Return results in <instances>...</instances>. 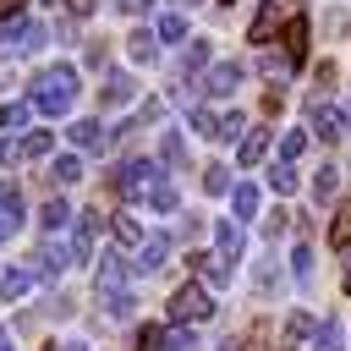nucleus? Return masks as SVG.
I'll return each mask as SVG.
<instances>
[{"instance_id":"25","label":"nucleus","mask_w":351,"mask_h":351,"mask_svg":"<svg viewBox=\"0 0 351 351\" xmlns=\"http://www.w3.org/2000/svg\"><path fill=\"white\" fill-rule=\"evenodd\" d=\"M66 219H71V208H66L60 197H49V203L38 208V230H49V236H55V230H66Z\"/></svg>"},{"instance_id":"50","label":"nucleus","mask_w":351,"mask_h":351,"mask_svg":"<svg viewBox=\"0 0 351 351\" xmlns=\"http://www.w3.org/2000/svg\"><path fill=\"white\" fill-rule=\"evenodd\" d=\"M219 351H241V340H236V335H225V340H219Z\"/></svg>"},{"instance_id":"45","label":"nucleus","mask_w":351,"mask_h":351,"mask_svg":"<svg viewBox=\"0 0 351 351\" xmlns=\"http://www.w3.org/2000/svg\"><path fill=\"white\" fill-rule=\"evenodd\" d=\"M280 104H285V93H280V88H269V93H263V115H280Z\"/></svg>"},{"instance_id":"19","label":"nucleus","mask_w":351,"mask_h":351,"mask_svg":"<svg viewBox=\"0 0 351 351\" xmlns=\"http://www.w3.org/2000/svg\"><path fill=\"white\" fill-rule=\"evenodd\" d=\"M159 165L186 170V143H181V132H159Z\"/></svg>"},{"instance_id":"48","label":"nucleus","mask_w":351,"mask_h":351,"mask_svg":"<svg viewBox=\"0 0 351 351\" xmlns=\"http://www.w3.org/2000/svg\"><path fill=\"white\" fill-rule=\"evenodd\" d=\"M11 16H22V0H0V22H11Z\"/></svg>"},{"instance_id":"2","label":"nucleus","mask_w":351,"mask_h":351,"mask_svg":"<svg viewBox=\"0 0 351 351\" xmlns=\"http://www.w3.org/2000/svg\"><path fill=\"white\" fill-rule=\"evenodd\" d=\"M44 38H49V27H44V22H27V16H11V22H0V60H16V55H33V49H44Z\"/></svg>"},{"instance_id":"5","label":"nucleus","mask_w":351,"mask_h":351,"mask_svg":"<svg viewBox=\"0 0 351 351\" xmlns=\"http://www.w3.org/2000/svg\"><path fill=\"white\" fill-rule=\"evenodd\" d=\"M307 132H318L324 143H340L351 132V104H329V99H313L307 104Z\"/></svg>"},{"instance_id":"7","label":"nucleus","mask_w":351,"mask_h":351,"mask_svg":"<svg viewBox=\"0 0 351 351\" xmlns=\"http://www.w3.org/2000/svg\"><path fill=\"white\" fill-rule=\"evenodd\" d=\"M307 33H313V27H307V16H302V11L280 22V55H285V66H291V71H296V66H307Z\"/></svg>"},{"instance_id":"49","label":"nucleus","mask_w":351,"mask_h":351,"mask_svg":"<svg viewBox=\"0 0 351 351\" xmlns=\"http://www.w3.org/2000/svg\"><path fill=\"white\" fill-rule=\"evenodd\" d=\"M16 225H22V219H5V214H0V247H5V236H11Z\"/></svg>"},{"instance_id":"21","label":"nucleus","mask_w":351,"mask_h":351,"mask_svg":"<svg viewBox=\"0 0 351 351\" xmlns=\"http://www.w3.org/2000/svg\"><path fill=\"white\" fill-rule=\"evenodd\" d=\"M192 71H208V38H186V49H181V77H192Z\"/></svg>"},{"instance_id":"24","label":"nucleus","mask_w":351,"mask_h":351,"mask_svg":"<svg viewBox=\"0 0 351 351\" xmlns=\"http://www.w3.org/2000/svg\"><path fill=\"white\" fill-rule=\"evenodd\" d=\"M143 203H148V208H154V214H176V203H181V197H176V186H170V181H165V176H159V181H154V192H148V197H143Z\"/></svg>"},{"instance_id":"14","label":"nucleus","mask_w":351,"mask_h":351,"mask_svg":"<svg viewBox=\"0 0 351 351\" xmlns=\"http://www.w3.org/2000/svg\"><path fill=\"white\" fill-rule=\"evenodd\" d=\"M186 263H192V274H197V285H203V291H219V285L230 280V269H225L219 258H208V252H192Z\"/></svg>"},{"instance_id":"34","label":"nucleus","mask_w":351,"mask_h":351,"mask_svg":"<svg viewBox=\"0 0 351 351\" xmlns=\"http://www.w3.org/2000/svg\"><path fill=\"white\" fill-rule=\"evenodd\" d=\"M99 307H104L110 318H132L137 302H132V291H110V296H99Z\"/></svg>"},{"instance_id":"18","label":"nucleus","mask_w":351,"mask_h":351,"mask_svg":"<svg viewBox=\"0 0 351 351\" xmlns=\"http://www.w3.org/2000/svg\"><path fill=\"white\" fill-rule=\"evenodd\" d=\"M329 247H335V252H346V247H351V197L329 214Z\"/></svg>"},{"instance_id":"41","label":"nucleus","mask_w":351,"mask_h":351,"mask_svg":"<svg viewBox=\"0 0 351 351\" xmlns=\"http://www.w3.org/2000/svg\"><path fill=\"white\" fill-rule=\"evenodd\" d=\"M16 159H22V137H11V132H5V137H0V170H11Z\"/></svg>"},{"instance_id":"20","label":"nucleus","mask_w":351,"mask_h":351,"mask_svg":"<svg viewBox=\"0 0 351 351\" xmlns=\"http://www.w3.org/2000/svg\"><path fill=\"white\" fill-rule=\"evenodd\" d=\"M263 154H269V132H263V126L241 132V148H236V159H241V165H258Z\"/></svg>"},{"instance_id":"10","label":"nucleus","mask_w":351,"mask_h":351,"mask_svg":"<svg viewBox=\"0 0 351 351\" xmlns=\"http://www.w3.org/2000/svg\"><path fill=\"white\" fill-rule=\"evenodd\" d=\"M66 137H71V148H82V154H99V148H110V132H104V121H93V115L71 121V126H66Z\"/></svg>"},{"instance_id":"9","label":"nucleus","mask_w":351,"mask_h":351,"mask_svg":"<svg viewBox=\"0 0 351 351\" xmlns=\"http://www.w3.org/2000/svg\"><path fill=\"white\" fill-rule=\"evenodd\" d=\"M236 88H241V60H214V66L203 71V93L225 99V93H236Z\"/></svg>"},{"instance_id":"11","label":"nucleus","mask_w":351,"mask_h":351,"mask_svg":"<svg viewBox=\"0 0 351 351\" xmlns=\"http://www.w3.org/2000/svg\"><path fill=\"white\" fill-rule=\"evenodd\" d=\"M132 99H137L132 71H110V77H104V88H99V104H104V110H121V104H132Z\"/></svg>"},{"instance_id":"1","label":"nucleus","mask_w":351,"mask_h":351,"mask_svg":"<svg viewBox=\"0 0 351 351\" xmlns=\"http://www.w3.org/2000/svg\"><path fill=\"white\" fill-rule=\"evenodd\" d=\"M71 104H77V66H66V60L44 66V71H38V82H33L27 110L55 121V115H71Z\"/></svg>"},{"instance_id":"43","label":"nucleus","mask_w":351,"mask_h":351,"mask_svg":"<svg viewBox=\"0 0 351 351\" xmlns=\"http://www.w3.org/2000/svg\"><path fill=\"white\" fill-rule=\"evenodd\" d=\"M335 77H340V71H335V60H318V71H313V82H318V93H324V88H335Z\"/></svg>"},{"instance_id":"17","label":"nucleus","mask_w":351,"mask_h":351,"mask_svg":"<svg viewBox=\"0 0 351 351\" xmlns=\"http://www.w3.org/2000/svg\"><path fill=\"white\" fill-rule=\"evenodd\" d=\"M258 203H263V192H258L252 181H236V186H230V214H236V219H258Z\"/></svg>"},{"instance_id":"39","label":"nucleus","mask_w":351,"mask_h":351,"mask_svg":"<svg viewBox=\"0 0 351 351\" xmlns=\"http://www.w3.org/2000/svg\"><path fill=\"white\" fill-rule=\"evenodd\" d=\"M165 346V324H143L137 329V351H159Z\"/></svg>"},{"instance_id":"15","label":"nucleus","mask_w":351,"mask_h":351,"mask_svg":"<svg viewBox=\"0 0 351 351\" xmlns=\"http://www.w3.org/2000/svg\"><path fill=\"white\" fill-rule=\"evenodd\" d=\"M280 22H285L280 0H263V5H258V16H252V27H247V38H252V44H269V33H274Z\"/></svg>"},{"instance_id":"6","label":"nucleus","mask_w":351,"mask_h":351,"mask_svg":"<svg viewBox=\"0 0 351 351\" xmlns=\"http://www.w3.org/2000/svg\"><path fill=\"white\" fill-rule=\"evenodd\" d=\"M22 269H27L33 280H60V274L71 269V241H38Z\"/></svg>"},{"instance_id":"28","label":"nucleus","mask_w":351,"mask_h":351,"mask_svg":"<svg viewBox=\"0 0 351 351\" xmlns=\"http://www.w3.org/2000/svg\"><path fill=\"white\" fill-rule=\"evenodd\" d=\"M335 186H340V165H318V176H313V197H318V203H329V197H335Z\"/></svg>"},{"instance_id":"40","label":"nucleus","mask_w":351,"mask_h":351,"mask_svg":"<svg viewBox=\"0 0 351 351\" xmlns=\"http://www.w3.org/2000/svg\"><path fill=\"white\" fill-rule=\"evenodd\" d=\"M291 269H296V280H307V274H313V247H307V241H296V252H291Z\"/></svg>"},{"instance_id":"30","label":"nucleus","mask_w":351,"mask_h":351,"mask_svg":"<svg viewBox=\"0 0 351 351\" xmlns=\"http://www.w3.org/2000/svg\"><path fill=\"white\" fill-rule=\"evenodd\" d=\"M241 132H247V115H241V110H225V115H219V126H214V137H219V143H230V137H241Z\"/></svg>"},{"instance_id":"46","label":"nucleus","mask_w":351,"mask_h":351,"mask_svg":"<svg viewBox=\"0 0 351 351\" xmlns=\"http://www.w3.org/2000/svg\"><path fill=\"white\" fill-rule=\"evenodd\" d=\"M93 5H99V0H66V11H71V16H93Z\"/></svg>"},{"instance_id":"8","label":"nucleus","mask_w":351,"mask_h":351,"mask_svg":"<svg viewBox=\"0 0 351 351\" xmlns=\"http://www.w3.org/2000/svg\"><path fill=\"white\" fill-rule=\"evenodd\" d=\"M126 274H132V258L115 247V252H104V258H99V269H93V291H99V296L126 291Z\"/></svg>"},{"instance_id":"23","label":"nucleus","mask_w":351,"mask_h":351,"mask_svg":"<svg viewBox=\"0 0 351 351\" xmlns=\"http://www.w3.org/2000/svg\"><path fill=\"white\" fill-rule=\"evenodd\" d=\"M154 38H159V44H181V38H186V16H181V11H165L159 27H154Z\"/></svg>"},{"instance_id":"16","label":"nucleus","mask_w":351,"mask_h":351,"mask_svg":"<svg viewBox=\"0 0 351 351\" xmlns=\"http://www.w3.org/2000/svg\"><path fill=\"white\" fill-rule=\"evenodd\" d=\"M126 55H132L137 66H154V60H159V38H154V27H132V33H126Z\"/></svg>"},{"instance_id":"35","label":"nucleus","mask_w":351,"mask_h":351,"mask_svg":"<svg viewBox=\"0 0 351 351\" xmlns=\"http://www.w3.org/2000/svg\"><path fill=\"white\" fill-rule=\"evenodd\" d=\"M269 186H274L280 197H291V192H296V165H274V170H269Z\"/></svg>"},{"instance_id":"33","label":"nucleus","mask_w":351,"mask_h":351,"mask_svg":"<svg viewBox=\"0 0 351 351\" xmlns=\"http://www.w3.org/2000/svg\"><path fill=\"white\" fill-rule=\"evenodd\" d=\"M110 230H115V247H137V241H143L137 219H126V214H115V219H110Z\"/></svg>"},{"instance_id":"26","label":"nucleus","mask_w":351,"mask_h":351,"mask_svg":"<svg viewBox=\"0 0 351 351\" xmlns=\"http://www.w3.org/2000/svg\"><path fill=\"white\" fill-rule=\"evenodd\" d=\"M340 318H324V324H313V351H340Z\"/></svg>"},{"instance_id":"3","label":"nucleus","mask_w":351,"mask_h":351,"mask_svg":"<svg viewBox=\"0 0 351 351\" xmlns=\"http://www.w3.org/2000/svg\"><path fill=\"white\" fill-rule=\"evenodd\" d=\"M154 181H159V165H154V159H126V165H115V176H110V186H115L126 203H143V197L154 192Z\"/></svg>"},{"instance_id":"29","label":"nucleus","mask_w":351,"mask_h":351,"mask_svg":"<svg viewBox=\"0 0 351 351\" xmlns=\"http://www.w3.org/2000/svg\"><path fill=\"white\" fill-rule=\"evenodd\" d=\"M49 148H55V137H49V132H27V137H22V159H33V165H38V159H49Z\"/></svg>"},{"instance_id":"44","label":"nucleus","mask_w":351,"mask_h":351,"mask_svg":"<svg viewBox=\"0 0 351 351\" xmlns=\"http://www.w3.org/2000/svg\"><path fill=\"white\" fill-rule=\"evenodd\" d=\"M285 219H291V214H285V208H274V214L263 219V236H269V241H274V236H285Z\"/></svg>"},{"instance_id":"36","label":"nucleus","mask_w":351,"mask_h":351,"mask_svg":"<svg viewBox=\"0 0 351 351\" xmlns=\"http://www.w3.org/2000/svg\"><path fill=\"white\" fill-rule=\"evenodd\" d=\"M0 214H5V219H22V192H16V181H0Z\"/></svg>"},{"instance_id":"12","label":"nucleus","mask_w":351,"mask_h":351,"mask_svg":"<svg viewBox=\"0 0 351 351\" xmlns=\"http://www.w3.org/2000/svg\"><path fill=\"white\" fill-rule=\"evenodd\" d=\"M214 247H219L214 252L219 263H236L241 258V219H214Z\"/></svg>"},{"instance_id":"27","label":"nucleus","mask_w":351,"mask_h":351,"mask_svg":"<svg viewBox=\"0 0 351 351\" xmlns=\"http://www.w3.org/2000/svg\"><path fill=\"white\" fill-rule=\"evenodd\" d=\"M302 154H307V126H296V132L280 137V165H296Z\"/></svg>"},{"instance_id":"31","label":"nucleus","mask_w":351,"mask_h":351,"mask_svg":"<svg viewBox=\"0 0 351 351\" xmlns=\"http://www.w3.org/2000/svg\"><path fill=\"white\" fill-rule=\"evenodd\" d=\"M49 176H55L60 186H71V181H82V159H77V154H66V159H55V165H49Z\"/></svg>"},{"instance_id":"22","label":"nucleus","mask_w":351,"mask_h":351,"mask_svg":"<svg viewBox=\"0 0 351 351\" xmlns=\"http://www.w3.org/2000/svg\"><path fill=\"white\" fill-rule=\"evenodd\" d=\"M33 291V274L27 269H5L0 274V302H16V296H27Z\"/></svg>"},{"instance_id":"47","label":"nucleus","mask_w":351,"mask_h":351,"mask_svg":"<svg viewBox=\"0 0 351 351\" xmlns=\"http://www.w3.org/2000/svg\"><path fill=\"white\" fill-rule=\"evenodd\" d=\"M148 5H154V0H121V11H126V16H143Z\"/></svg>"},{"instance_id":"52","label":"nucleus","mask_w":351,"mask_h":351,"mask_svg":"<svg viewBox=\"0 0 351 351\" xmlns=\"http://www.w3.org/2000/svg\"><path fill=\"white\" fill-rule=\"evenodd\" d=\"M225 5H230V0H225Z\"/></svg>"},{"instance_id":"42","label":"nucleus","mask_w":351,"mask_h":351,"mask_svg":"<svg viewBox=\"0 0 351 351\" xmlns=\"http://www.w3.org/2000/svg\"><path fill=\"white\" fill-rule=\"evenodd\" d=\"M258 66H263V77H274V82H280V77H285V71H291V66H285V55H263V60H258Z\"/></svg>"},{"instance_id":"37","label":"nucleus","mask_w":351,"mask_h":351,"mask_svg":"<svg viewBox=\"0 0 351 351\" xmlns=\"http://www.w3.org/2000/svg\"><path fill=\"white\" fill-rule=\"evenodd\" d=\"M214 126H219V115L203 110V104H192V132H197V137H214Z\"/></svg>"},{"instance_id":"32","label":"nucleus","mask_w":351,"mask_h":351,"mask_svg":"<svg viewBox=\"0 0 351 351\" xmlns=\"http://www.w3.org/2000/svg\"><path fill=\"white\" fill-rule=\"evenodd\" d=\"M203 192H208V197H225V192H230V170H225V165H208V170H203Z\"/></svg>"},{"instance_id":"38","label":"nucleus","mask_w":351,"mask_h":351,"mask_svg":"<svg viewBox=\"0 0 351 351\" xmlns=\"http://www.w3.org/2000/svg\"><path fill=\"white\" fill-rule=\"evenodd\" d=\"M285 335H291V340H307V335H313V313H302V307H296V313L285 318Z\"/></svg>"},{"instance_id":"4","label":"nucleus","mask_w":351,"mask_h":351,"mask_svg":"<svg viewBox=\"0 0 351 351\" xmlns=\"http://www.w3.org/2000/svg\"><path fill=\"white\" fill-rule=\"evenodd\" d=\"M165 318H170V324H203V318H214V296H208V291L192 280V285H181V291L170 296Z\"/></svg>"},{"instance_id":"13","label":"nucleus","mask_w":351,"mask_h":351,"mask_svg":"<svg viewBox=\"0 0 351 351\" xmlns=\"http://www.w3.org/2000/svg\"><path fill=\"white\" fill-rule=\"evenodd\" d=\"M165 258H170V236H143V241H137V258H132V269L154 274V269H165Z\"/></svg>"},{"instance_id":"51","label":"nucleus","mask_w":351,"mask_h":351,"mask_svg":"<svg viewBox=\"0 0 351 351\" xmlns=\"http://www.w3.org/2000/svg\"><path fill=\"white\" fill-rule=\"evenodd\" d=\"M44 5H66V0H44Z\"/></svg>"}]
</instances>
